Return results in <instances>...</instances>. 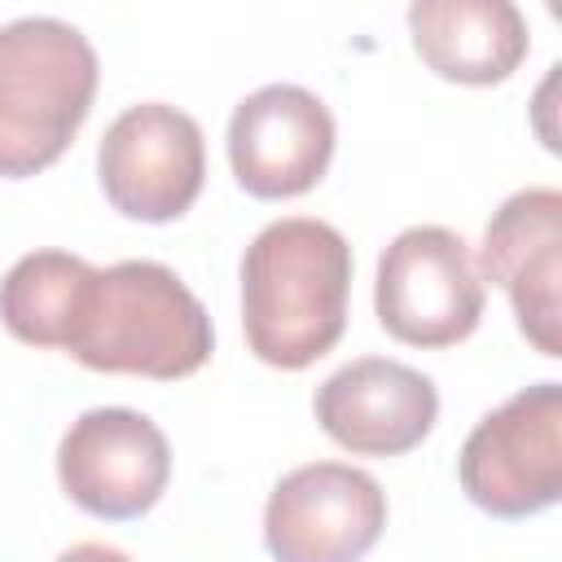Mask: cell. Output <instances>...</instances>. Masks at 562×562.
Here are the masks:
<instances>
[{
  "label": "cell",
  "mask_w": 562,
  "mask_h": 562,
  "mask_svg": "<svg viewBox=\"0 0 562 562\" xmlns=\"http://www.w3.org/2000/svg\"><path fill=\"white\" fill-rule=\"evenodd\" d=\"M351 246L312 215H285L255 233L241 255V325L272 369H307L347 329Z\"/></svg>",
  "instance_id": "obj_1"
},
{
  "label": "cell",
  "mask_w": 562,
  "mask_h": 562,
  "mask_svg": "<svg viewBox=\"0 0 562 562\" xmlns=\"http://www.w3.org/2000/svg\"><path fill=\"white\" fill-rule=\"evenodd\" d=\"M211 316L202 299L154 259L92 268L66 329V351L97 373L184 378L211 356Z\"/></svg>",
  "instance_id": "obj_2"
},
{
  "label": "cell",
  "mask_w": 562,
  "mask_h": 562,
  "mask_svg": "<svg viewBox=\"0 0 562 562\" xmlns=\"http://www.w3.org/2000/svg\"><path fill=\"white\" fill-rule=\"evenodd\" d=\"M97 48L61 18L31 13L0 26V176L53 167L97 97Z\"/></svg>",
  "instance_id": "obj_3"
},
{
  "label": "cell",
  "mask_w": 562,
  "mask_h": 562,
  "mask_svg": "<svg viewBox=\"0 0 562 562\" xmlns=\"http://www.w3.org/2000/svg\"><path fill=\"white\" fill-rule=\"evenodd\" d=\"M461 492L492 518H527L562 496V386L536 382L483 413L457 457Z\"/></svg>",
  "instance_id": "obj_4"
},
{
  "label": "cell",
  "mask_w": 562,
  "mask_h": 562,
  "mask_svg": "<svg viewBox=\"0 0 562 562\" xmlns=\"http://www.w3.org/2000/svg\"><path fill=\"white\" fill-rule=\"evenodd\" d=\"M373 307L408 347H452L483 321V277L465 237L443 224H413L378 255Z\"/></svg>",
  "instance_id": "obj_5"
},
{
  "label": "cell",
  "mask_w": 562,
  "mask_h": 562,
  "mask_svg": "<svg viewBox=\"0 0 562 562\" xmlns=\"http://www.w3.org/2000/svg\"><path fill=\"white\" fill-rule=\"evenodd\" d=\"M97 176L119 215L167 224L193 206L206 176V145L193 114L167 101L127 105L101 136Z\"/></svg>",
  "instance_id": "obj_6"
},
{
  "label": "cell",
  "mask_w": 562,
  "mask_h": 562,
  "mask_svg": "<svg viewBox=\"0 0 562 562\" xmlns=\"http://www.w3.org/2000/svg\"><path fill=\"white\" fill-rule=\"evenodd\" d=\"M386 527V492L342 461H312L268 492L263 544L277 562H360Z\"/></svg>",
  "instance_id": "obj_7"
},
{
  "label": "cell",
  "mask_w": 562,
  "mask_h": 562,
  "mask_svg": "<svg viewBox=\"0 0 562 562\" xmlns=\"http://www.w3.org/2000/svg\"><path fill=\"white\" fill-rule=\"evenodd\" d=\"M61 492L92 518H140L171 479V443L136 408H88L57 443Z\"/></svg>",
  "instance_id": "obj_8"
},
{
  "label": "cell",
  "mask_w": 562,
  "mask_h": 562,
  "mask_svg": "<svg viewBox=\"0 0 562 562\" xmlns=\"http://www.w3.org/2000/svg\"><path fill=\"white\" fill-rule=\"evenodd\" d=\"M334 114L303 83H263L228 119V162L255 198L307 193L334 158Z\"/></svg>",
  "instance_id": "obj_9"
},
{
  "label": "cell",
  "mask_w": 562,
  "mask_h": 562,
  "mask_svg": "<svg viewBox=\"0 0 562 562\" xmlns=\"http://www.w3.org/2000/svg\"><path fill=\"white\" fill-rule=\"evenodd\" d=\"M483 277L514 303L518 329L540 356H562V193L549 184L518 189L483 228Z\"/></svg>",
  "instance_id": "obj_10"
},
{
  "label": "cell",
  "mask_w": 562,
  "mask_h": 562,
  "mask_svg": "<svg viewBox=\"0 0 562 562\" xmlns=\"http://www.w3.org/2000/svg\"><path fill=\"white\" fill-rule=\"evenodd\" d=\"M439 417L435 382L400 360L360 356L316 386L321 430L360 457H400L417 448Z\"/></svg>",
  "instance_id": "obj_11"
},
{
  "label": "cell",
  "mask_w": 562,
  "mask_h": 562,
  "mask_svg": "<svg viewBox=\"0 0 562 562\" xmlns=\"http://www.w3.org/2000/svg\"><path fill=\"white\" fill-rule=\"evenodd\" d=\"M408 31L422 61L452 83H501L527 57V18L514 0H413Z\"/></svg>",
  "instance_id": "obj_12"
},
{
  "label": "cell",
  "mask_w": 562,
  "mask_h": 562,
  "mask_svg": "<svg viewBox=\"0 0 562 562\" xmlns=\"http://www.w3.org/2000/svg\"><path fill=\"white\" fill-rule=\"evenodd\" d=\"M92 263L70 250H31L0 281V321L31 347H61Z\"/></svg>",
  "instance_id": "obj_13"
},
{
  "label": "cell",
  "mask_w": 562,
  "mask_h": 562,
  "mask_svg": "<svg viewBox=\"0 0 562 562\" xmlns=\"http://www.w3.org/2000/svg\"><path fill=\"white\" fill-rule=\"evenodd\" d=\"M53 562H132L123 549H114V544H101V540H79V544H70V549H61Z\"/></svg>",
  "instance_id": "obj_14"
}]
</instances>
